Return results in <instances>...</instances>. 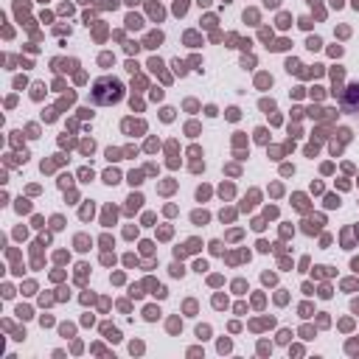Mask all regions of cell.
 <instances>
[{
	"label": "cell",
	"mask_w": 359,
	"mask_h": 359,
	"mask_svg": "<svg viewBox=\"0 0 359 359\" xmlns=\"http://www.w3.org/2000/svg\"><path fill=\"white\" fill-rule=\"evenodd\" d=\"M121 96H124V85L118 82V79H98L96 82V87H93V101L96 104H116V101H121Z\"/></svg>",
	"instance_id": "cell-1"
}]
</instances>
